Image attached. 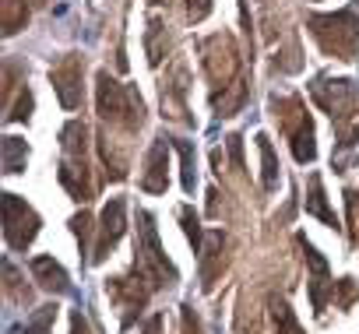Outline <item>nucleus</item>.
Wrapping results in <instances>:
<instances>
[{"instance_id":"obj_28","label":"nucleus","mask_w":359,"mask_h":334,"mask_svg":"<svg viewBox=\"0 0 359 334\" xmlns=\"http://www.w3.org/2000/svg\"><path fill=\"white\" fill-rule=\"evenodd\" d=\"M208 215H212V218L219 215V190H215V187L208 190Z\"/></svg>"},{"instance_id":"obj_12","label":"nucleus","mask_w":359,"mask_h":334,"mask_svg":"<svg viewBox=\"0 0 359 334\" xmlns=\"http://www.w3.org/2000/svg\"><path fill=\"white\" fill-rule=\"evenodd\" d=\"M289 141H292V155H296V162L299 165H310L313 158H317V144H313V120H310V113L299 106V113H296V127H289Z\"/></svg>"},{"instance_id":"obj_8","label":"nucleus","mask_w":359,"mask_h":334,"mask_svg":"<svg viewBox=\"0 0 359 334\" xmlns=\"http://www.w3.org/2000/svg\"><path fill=\"white\" fill-rule=\"evenodd\" d=\"M127 229V201L123 197H113L106 208H102V218H99V239H95V253H92V264H102L109 257V250L120 243Z\"/></svg>"},{"instance_id":"obj_9","label":"nucleus","mask_w":359,"mask_h":334,"mask_svg":"<svg viewBox=\"0 0 359 334\" xmlns=\"http://www.w3.org/2000/svg\"><path fill=\"white\" fill-rule=\"evenodd\" d=\"M50 81H53V88H57L64 109H78V106H81L85 92H81V60H78V57H67L64 64H57V67L50 71Z\"/></svg>"},{"instance_id":"obj_3","label":"nucleus","mask_w":359,"mask_h":334,"mask_svg":"<svg viewBox=\"0 0 359 334\" xmlns=\"http://www.w3.org/2000/svg\"><path fill=\"white\" fill-rule=\"evenodd\" d=\"M313 39L320 43L324 53L338 60H355L359 57V18L355 11H334V15H310L306 18Z\"/></svg>"},{"instance_id":"obj_14","label":"nucleus","mask_w":359,"mask_h":334,"mask_svg":"<svg viewBox=\"0 0 359 334\" xmlns=\"http://www.w3.org/2000/svg\"><path fill=\"white\" fill-rule=\"evenodd\" d=\"M169 148H176V155H180V187H184V194H194V187H198V158H194V144L184 141V137H169Z\"/></svg>"},{"instance_id":"obj_2","label":"nucleus","mask_w":359,"mask_h":334,"mask_svg":"<svg viewBox=\"0 0 359 334\" xmlns=\"http://www.w3.org/2000/svg\"><path fill=\"white\" fill-rule=\"evenodd\" d=\"M85 123L81 120H71L64 130H60V148H64V158H60V183L67 187V194L74 201H92V183H88V162H85Z\"/></svg>"},{"instance_id":"obj_23","label":"nucleus","mask_w":359,"mask_h":334,"mask_svg":"<svg viewBox=\"0 0 359 334\" xmlns=\"http://www.w3.org/2000/svg\"><path fill=\"white\" fill-rule=\"evenodd\" d=\"M32 106H36L32 92H29V88H22V95H18L15 109L8 113V120H11V123H22V120H29V116H32Z\"/></svg>"},{"instance_id":"obj_19","label":"nucleus","mask_w":359,"mask_h":334,"mask_svg":"<svg viewBox=\"0 0 359 334\" xmlns=\"http://www.w3.org/2000/svg\"><path fill=\"white\" fill-rule=\"evenodd\" d=\"M25 162H29V144L22 141V137H4V173L8 176H15V173H22L25 169Z\"/></svg>"},{"instance_id":"obj_11","label":"nucleus","mask_w":359,"mask_h":334,"mask_svg":"<svg viewBox=\"0 0 359 334\" xmlns=\"http://www.w3.org/2000/svg\"><path fill=\"white\" fill-rule=\"evenodd\" d=\"M29 267H32L36 281H39L46 292H57V295H71V299H78V288L71 285V274L64 271L60 260H53V257H32Z\"/></svg>"},{"instance_id":"obj_1","label":"nucleus","mask_w":359,"mask_h":334,"mask_svg":"<svg viewBox=\"0 0 359 334\" xmlns=\"http://www.w3.org/2000/svg\"><path fill=\"white\" fill-rule=\"evenodd\" d=\"M137 246H134V267L130 274L141 278L151 292L155 288H165V285H176L180 281V271L176 264L165 257L162 250V239H158V229H155V218L151 211H137Z\"/></svg>"},{"instance_id":"obj_18","label":"nucleus","mask_w":359,"mask_h":334,"mask_svg":"<svg viewBox=\"0 0 359 334\" xmlns=\"http://www.w3.org/2000/svg\"><path fill=\"white\" fill-rule=\"evenodd\" d=\"M212 102L219 106V116H233V113H240L243 109V102H247V81L243 78H236L233 85H229V92H212Z\"/></svg>"},{"instance_id":"obj_24","label":"nucleus","mask_w":359,"mask_h":334,"mask_svg":"<svg viewBox=\"0 0 359 334\" xmlns=\"http://www.w3.org/2000/svg\"><path fill=\"white\" fill-rule=\"evenodd\" d=\"M212 15V0H187V18L198 25V22H205Z\"/></svg>"},{"instance_id":"obj_7","label":"nucleus","mask_w":359,"mask_h":334,"mask_svg":"<svg viewBox=\"0 0 359 334\" xmlns=\"http://www.w3.org/2000/svg\"><path fill=\"white\" fill-rule=\"evenodd\" d=\"M296 243L303 246V257H306V267H310V302H313V313L320 316L327 309V295L338 288V281L331 278V267L313 250V243H306V236H296Z\"/></svg>"},{"instance_id":"obj_22","label":"nucleus","mask_w":359,"mask_h":334,"mask_svg":"<svg viewBox=\"0 0 359 334\" xmlns=\"http://www.w3.org/2000/svg\"><path fill=\"white\" fill-rule=\"evenodd\" d=\"M158 36H162V22L151 15L148 18V36H144V50H148V64L158 67L162 64V46H158Z\"/></svg>"},{"instance_id":"obj_5","label":"nucleus","mask_w":359,"mask_h":334,"mask_svg":"<svg viewBox=\"0 0 359 334\" xmlns=\"http://www.w3.org/2000/svg\"><path fill=\"white\" fill-rule=\"evenodd\" d=\"M36 236H39V215L18 194H4V239H8V246L29 250Z\"/></svg>"},{"instance_id":"obj_4","label":"nucleus","mask_w":359,"mask_h":334,"mask_svg":"<svg viewBox=\"0 0 359 334\" xmlns=\"http://www.w3.org/2000/svg\"><path fill=\"white\" fill-rule=\"evenodd\" d=\"M95 102H99L102 120L123 123L127 130H137L144 123V102H141L137 88L120 85L109 71H99V78H95Z\"/></svg>"},{"instance_id":"obj_21","label":"nucleus","mask_w":359,"mask_h":334,"mask_svg":"<svg viewBox=\"0 0 359 334\" xmlns=\"http://www.w3.org/2000/svg\"><path fill=\"white\" fill-rule=\"evenodd\" d=\"M180 222H184V232H187L191 246H194V250H201V243H205V229H201L198 211H194L191 204H184V208H180Z\"/></svg>"},{"instance_id":"obj_20","label":"nucleus","mask_w":359,"mask_h":334,"mask_svg":"<svg viewBox=\"0 0 359 334\" xmlns=\"http://www.w3.org/2000/svg\"><path fill=\"white\" fill-rule=\"evenodd\" d=\"M53 320H57V302H46V306H39V309L22 323V330H25V334H50Z\"/></svg>"},{"instance_id":"obj_17","label":"nucleus","mask_w":359,"mask_h":334,"mask_svg":"<svg viewBox=\"0 0 359 334\" xmlns=\"http://www.w3.org/2000/svg\"><path fill=\"white\" fill-rule=\"evenodd\" d=\"M268 306H271V323H275V334H306V330L299 327L296 313L289 309V302H285L282 295H271V299H268Z\"/></svg>"},{"instance_id":"obj_27","label":"nucleus","mask_w":359,"mask_h":334,"mask_svg":"<svg viewBox=\"0 0 359 334\" xmlns=\"http://www.w3.org/2000/svg\"><path fill=\"white\" fill-rule=\"evenodd\" d=\"M162 323H165V316H162V313H155V316L144 323V334H158V330H162Z\"/></svg>"},{"instance_id":"obj_10","label":"nucleus","mask_w":359,"mask_h":334,"mask_svg":"<svg viewBox=\"0 0 359 334\" xmlns=\"http://www.w3.org/2000/svg\"><path fill=\"white\" fill-rule=\"evenodd\" d=\"M169 137H158L144 158V176H141V190L144 194H165L169 187Z\"/></svg>"},{"instance_id":"obj_6","label":"nucleus","mask_w":359,"mask_h":334,"mask_svg":"<svg viewBox=\"0 0 359 334\" xmlns=\"http://www.w3.org/2000/svg\"><path fill=\"white\" fill-rule=\"evenodd\" d=\"M310 95L317 99V106H320L331 120L345 123V120L352 116V85H348L345 78H334V81H327V78H313Z\"/></svg>"},{"instance_id":"obj_25","label":"nucleus","mask_w":359,"mask_h":334,"mask_svg":"<svg viewBox=\"0 0 359 334\" xmlns=\"http://www.w3.org/2000/svg\"><path fill=\"white\" fill-rule=\"evenodd\" d=\"M338 288H341V309H348V306H352V299L359 295V285H355L352 278H341V281H338Z\"/></svg>"},{"instance_id":"obj_26","label":"nucleus","mask_w":359,"mask_h":334,"mask_svg":"<svg viewBox=\"0 0 359 334\" xmlns=\"http://www.w3.org/2000/svg\"><path fill=\"white\" fill-rule=\"evenodd\" d=\"M229 158L236 169H243V137L240 134H229Z\"/></svg>"},{"instance_id":"obj_13","label":"nucleus","mask_w":359,"mask_h":334,"mask_svg":"<svg viewBox=\"0 0 359 334\" xmlns=\"http://www.w3.org/2000/svg\"><path fill=\"white\" fill-rule=\"evenodd\" d=\"M222 246H226V232L222 229H212L205 232V243H201V288L208 292L215 285V271L222 267Z\"/></svg>"},{"instance_id":"obj_15","label":"nucleus","mask_w":359,"mask_h":334,"mask_svg":"<svg viewBox=\"0 0 359 334\" xmlns=\"http://www.w3.org/2000/svg\"><path fill=\"white\" fill-rule=\"evenodd\" d=\"M257 151H261V190L264 194H275L278 190V158H275V148H271V137L268 134H257Z\"/></svg>"},{"instance_id":"obj_16","label":"nucleus","mask_w":359,"mask_h":334,"mask_svg":"<svg viewBox=\"0 0 359 334\" xmlns=\"http://www.w3.org/2000/svg\"><path fill=\"white\" fill-rule=\"evenodd\" d=\"M306 215H313V218H320L324 225L338 229V218H334V211L327 208V197H324V183H320V173H313V176H310V197H306Z\"/></svg>"}]
</instances>
